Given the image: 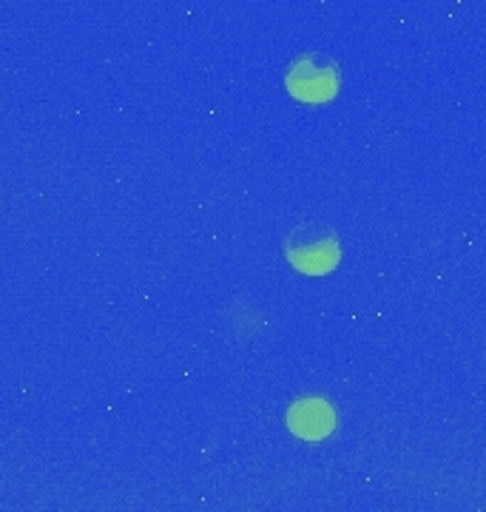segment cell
<instances>
[{
  "instance_id": "obj_3",
  "label": "cell",
  "mask_w": 486,
  "mask_h": 512,
  "mask_svg": "<svg viewBox=\"0 0 486 512\" xmlns=\"http://www.w3.org/2000/svg\"><path fill=\"white\" fill-rule=\"evenodd\" d=\"M288 424L299 439L316 441L324 439L336 427V416H333V407L322 399H302L290 407Z\"/></svg>"
},
{
  "instance_id": "obj_1",
  "label": "cell",
  "mask_w": 486,
  "mask_h": 512,
  "mask_svg": "<svg viewBox=\"0 0 486 512\" xmlns=\"http://www.w3.org/2000/svg\"><path fill=\"white\" fill-rule=\"evenodd\" d=\"M285 254L296 271L307 276H322L330 274L339 265L342 248H339V237L330 225L305 222V225L293 228V234L285 242Z\"/></svg>"
},
{
  "instance_id": "obj_2",
  "label": "cell",
  "mask_w": 486,
  "mask_h": 512,
  "mask_svg": "<svg viewBox=\"0 0 486 512\" xmlns=\"http://www.w3.org/2000/svg\"><path fill=\"white\" fill-rule=\"evenodd\" d=\"M285 83H288V92L296 100H302V103H324L339 89V72H336L333 60L319 55H307L299 57L290 66Z\"/></svg>"
}]
</instances>
